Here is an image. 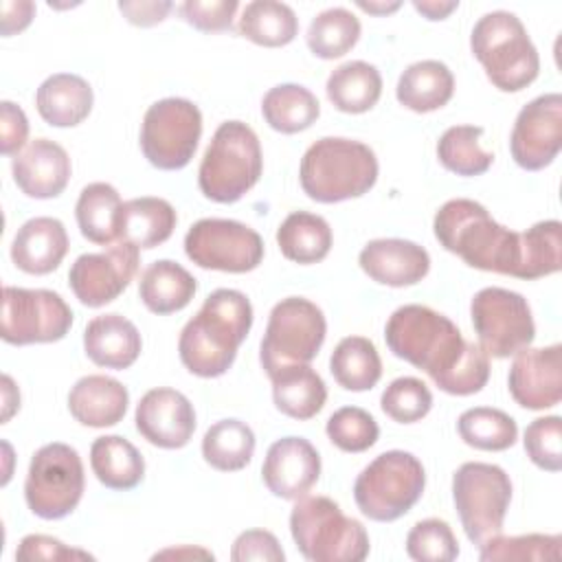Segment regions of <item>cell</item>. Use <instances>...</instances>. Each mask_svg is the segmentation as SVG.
Returning a JSON list of instances; mask_svg holds the SVG:
<instances>
[{
    "mask_svg": "<svg viewBox=\"0 0 562 562\" xmlns=\"http://www.w3.org/2000/svg\"><path fill=\"white\" fill-rule=\"evenodd\" d=\"M86 356L103 369L123 371L132 367L143 349L140 331L121 314L94 316L83 329Z\"/></svg>",
    "mask_w": 562,
    "mask_h": 562,
    "instance_id": "cb8c5ba5",
    "label": "cell"
},
{
    "mask_svg": "<svg viewBox=\"0 0 562 562\" xmlns=\"http://www.w3.org/2000/svg\"><path fill=\"white\" fill-rule=\"evenodd\" d=\"M472 55L485 68L487 79L503 92H518L540 72L538 48L516 13L490 11L470 33Z\"/></svg>",
    "mask_w": 562,
    "mask_h": 562,
    "instance_id": "5b68a950",
    "label": "cell"
},
{
    "mask_svg": "<svg viewBox=\"0 0 562 562\" xmlns=\"http://www.w3.org/2000/svg\"><path fill=\"white\" fill-rule=\"evenodd\" d=\"M255 454V432L241 419L215 422L202 439L204 461L220 472L244 470Z\"/></svg>",
    "mask_w": 562,
    "mask_h": 562,
    "instance_id": "74e56055",
    "label": "cell"
},
{
    "mask_svg": "<svg viewBox=\"0 0 562 562\" xmlns=\"http://www.w3.org/2000/svg\"><path fill=\"white\" fill-rule=\"evenodd\" d=\"M261 114L274 132L296 134L316 123L321 103L316 94L301 83H279L263 94Z\"/></svg>",
    "mask_w": 562,
    "mask_h": 562,
    "instance_id": "e575fe53",
    "label": "cell"
},
{
    "mask_svg": "<svg viewBox=\"0 0 562 562\" xmlns=\"http://www.w3.org/2000/svg\"><path fill=\"white\" fill-rule=\"evenodd\" d=\"M72 327L70 305L53 290L2 288L0 336L9 345L57 342Z\"/></svg>",
    "mask_w": 562,
    "mask_h": 562,
    "instance_id": "5bb4252c",
    "label": "cell"
},
{
    "mask_svg": "<svg viewBox=\"0 0 562 562\" xmlns=\"http://www.w3.org/2000/svg\"><path fill=\"white\" fill-rule=\"evenodd\" d=\"M231 560H235V562H248V560L283 562L285 553L272 531L248 529L235 538L233 549H231Z\"/></svg>",
    "mask_w": 562,
    "mask_h": 562,
    "instance_id": "f907efd6",
    "label": "cell"
},
{
    "mask_svg": "<svg viewBox=\"0 0 562 562\" xmlns=\"http://www.w3.org/2000/svg\"><path fill=\"white\" fill-rule=\"evenodd\" d=\"M94 94L90 83L75 72H55L46 77L35 92L40 116L53 127H75L92 112Z\"/></svg>",
    "mask_w": 562,
    "mask_h": 562,
    "instance_id": "484cf974",
    "label": "cell"
},
{
    "mask_svg": "<svg viewBox=\"0 0 562 562\" xmlns=\"http://www.w3.org/2000/svg\"><path fill=\"white\" fill-rule=\"evenodd\" d=\"M270 380L277 411L292 419H312L327 402V386L310 364L285 367Z\"/></svg>",
    "mask_w": 562,
    "mask_h": 562,
    "instance_id": "1f68e13d",
    "label": "cell"
},
{
    "mask_svg": "<svg viewBox=\"0 0 562 562\" xmlns=\"http://www.w3.org/2000/svg\"><path fill=\"white\" fill-rule=\"evenodd\" d=\"M13 182L18 189L35 200H50L64 193L70 180V158L68 151L50 140L35 138L11 160Z\"/></svg>",
    "mask_w": 562,
    "mask_h": 562,
    "instance_id": "44dd1931",
    "label": "cell"
},
{
    "mask_svg": "<svg viewBox=\"0 0 562 562\" xmlns=\"http://www.w3.org/2000/svg\"><path fill=\"white\" fill-rule=\"evenodd\" d=\"M325 432L329 441L342 452H364L380 437V428L373 415L358 406H342L334 411L327 419Z\"/></svg>",
    "mask_w": 562,
    "mask_h": 562,
    "instance_id": "ee69618b",
    "label": "cell"
},
{
    "mask_svg": "<svg viewBox=\"0 0 562 562\" xmlns=\"http://www.w3.org/2000/svg\"><path fill=\"white\" fill-rule=\"evenodd\" d=\"M261 145L250 125L244 121H224L198 169V187L204 198L217 204L241 200L261 178Z\"/></svg>",
    "mask_w": 562,
    "mask_h": 562,
    "instance_id": "8992f818",
    "label": "cell"
},
{
    "mask_svg": "<svg viewBox=\"0 0 562 562\" xmlns=\"http://www.w3.org/2000/svg\"><path fill=\"white\" fill-rule=\"evenodd\" d=\"M15 560H20V562H33V560L61 562V560H94V555H90L88 551H81V549H72L53 536L29 533L20 540V544L15 549Z\"/></svg>",
    "mask_w": 562,
    "mask_h": 562,
    "instance_id": "681fc988",
    "label": "cell"
},
{
    "mask_svg": "<svg viewBox=\"0 0 562 562\" xmlns=\"http://www.w3.org/2000/svg\"><path fill=\"white\" fill-rule=\"evenodd\" d=\"M140 248L130 241H116L103 252H83L68 270L72 294L88 307L112 303L136 277Z\"/></svg>",
    "mask_w": 562,
    "mask_h": 562,
    "instance_id": "2e32d148",
    "label": "cell"
},
{
    "mask_svg": "<svg viewBox=\"0 0 562 562\" xmlns=\"http://www.w3.org/2000/svg\"><path fill=\"white\" fill-rule=\"evenodd\" d=\"M507 386L514 402L527 411H544L562 400V347H525L516 353Z\"/></svg>",
    "mask_w": 562,
    "mask_h": 562,
    "instance_id": "ac0fdd59",
    "label": "cell"
},
{
    "mask_svg": "<svg viewBox=\"0 0 562 562\" xmlns=\"http://www.w3.org/2000/svg\"><path fill=\"white\" fill-rule=\"evenodd\" d=\"M29 138V119L13 101L0 103V149L4 156H15Z\"/></svg>",
    "mask_w": 562,
    "mask_h": 562,
    "instance_id": "816d5d0a",
    "label": "cell"
},
{
    "mask_svg": "<svg viewBox=\"0 0 562 562\" xmlns=\"http://www.w3.org/2000/svg\"><path fill=\"white\" fill-rule=\"evenodd\" d=\"M299 180L310 200L321 204L345 202L373 189L378 180V158L373 149L360 140L325 136L305 149Z\"/></svg>",
    "mask_w": 562,
    "mask_h": 562,
    "instance_id": "277c9868",
    "label": "cell"
},
{
    "mask_svg": "<svg viewBox=\"0 0 562 562\" xmlns=\"http://www.w3.org/2000/svg\"><path fill=\"white\" fill-rule=\"evenodd\" d=\"M413 7L426 20L437 22V20H446L452 11H457L459 9V0H450V2H443V0H422L419 2V0H415Z\"/></svg>",
    "mask_w": 562,
    "mask_h": 562,
    "instance_id": "11a10c76",
    "label": "cell"
},
{
    "mask_svg": "<svg viewBox=\"0 0 562 562\" xmlns=\"http://www.w3.org/2000/svg\"><path fill=\"white\" fill-rule=\"evenodd\" d=\"M202 136L200 108L182 97L151 103L140 125V149L147 162L162 171L184 169Z\"/></svg>",
    "mask_w": 562,
    "mask_h": 562,
    "instance_id": "7c38bea8",
    "label": "cell"
},
{
    "mask_svg": "<svg viewBox=\"0 0 562 562\" xmlns=\"http://www.w3.org/2000/svg\"><path fill=\"white\" fill-rule=\"evenodd\" d=\"M127 404V389L119 380L101 373L79 378L68 393L70 415L88 428L116 426L125 417Z\"/></svg>",
    "mask_w": 562,
    "mask_h": 562,
    "instance_id": "d4e9b609",
    "label": "cell"
},
{
    "mask_svg": "<svg viewBox=\"0 0 562 562\" xmlns=\"http://www.w3.org/2000/svg\"><path fill=\"white\" fill-rule=\"evenodd\" d=\"M329 371L345 391H369L382 378V360L375 345L364 336L342 338L329 358Z\"/></svg>",
    "mask_w": 562,
    "mask_h": 562,
    "instance_id": "8d00e7d4",
    "label": "cell"
},
{
    "mask_svg": "<svg viewBox=\"0 0 562 562\" xmlns=\"http://www.w3.org/2000/svg\"><path fill=\"white\" fill-rule=\"evenodd\" d=\"M158 558H211L213 560V553L206 549H195V547H178V549H165L154 555V560H158Z\"/></svg>",
    "mask_w": 562,
    "mask_h": 562,
    "instance_id": "6f0895ef",
    "label": "cell"
},
{
    "mask_svg": "<svg viewBox=\"0 0 562 562\" xmlns=\"http://www.w3.org/2000/svg\"><path fill=\"white\" fill-rule=\"evenodd\" d=\"M325 92L336 110L345 114H362L380 101L382 75L369 61H345L327 77Z\"/></svg>",
    "mask_w": 562,
    "mask_h": 562,
    "instance_id": "4dcf8cb0",
    "label": "cell"
},
{
    "mask_svg": "<svg viewBox=\"0 0 562 562\" xmlns=\"http://www.w3.org/2000/svg\"><path fill=\"white\" fill-rule=\"evenodd\" d=\"M2 424L4 422H9L11 419V415L20 408V391L15 389V384H13V380H11V375H2Z\"/></svg>",
    "mask_w": 562,
    "mask_h": 562,
    "instance_id": "9f6ffc18",
    "label": "cell"
},
{
    "mask_svg": "<svg viewBox=\"0 0 562 562\" xmlns=\"http://www.w3.org/2000/svg\"><path fill=\"white\" fill-rule=\"evenodd\" d=\"M364 274L389 288H406L419 283L430 270V255L411 239L384 237L371 239L358 255Z\"/></svg>",
    "mask_w": 562,
    "mask_h": 562,
    "instance_id": "7402d4cb",
    "label": "cell"
},
{
    "mask_svg": "<svg viewBox=\"0 0 562 562\" xmlns=\"http://www.w3.org/2000/svg\"><path fill=\"white\" fill-rule=\"evenodd\" d=\"M562 149V94L547 92L531 99L518 112L509 151L514 162L525 171L549 167Z\"/></svg>",
    "mask_w": 562,
    "mask_h": 562,
    "instance_id": "e0dca14e",
    "label": "cell"
},
{
    "mask_svg": "<svg viewBox=\"0 0 562 562\" xmlns=\"http://www.w3.org/2000/svg\"><path fill=\"white\" fill-rule=\"evenodd\" d=\"M479 560L505 562V560H560L562 538L558 533H525V536H492L479 544Z\"/></svg>",
    "mask_w": 562,
    "mask_h": 562,
    "instance_id": "7bdbcfd3",
    "label": "cell"
},
{
    "mask_svg": "<svg viewBox=\"0 0 562 562\" xmlns=\"http://www.w3.org/2000/svg\"><path fill=\"white\" fill-rule=\"evenodd\" d=\"M173 9L169 0H121L119 11L134 26H154Z\"/></svg>",
    "mask_w": 562,
    "mask_h": 562,
    "instance_id": "f5cc1de1",
    "label": "cell"
},
{
    "mask_svg": "<svg viewBox=\"0 0 562 562\" xmlns=\"http://www.w3.org/2000/svg\"><path fill=\"white\" fill-rule=\"evenodd\" d=\"M123 200L119 191L108 182H90L81 189L75 217L81 235L99 246H110L119 239Z\"/></svg>",
    "mask_w": 562,
    "mask_h": 562,
    "instance_id": "d6a6232c",
    "label": "cell"
},
{
    "mask_svg": "<svg viewBox=\"0 0 562 562\" xmlns=\"http://www.w3.org/2000/svg\"><path fill=\"white\" fill-rule=\"evenodd\" d=\"M178 224L176 209L154 195H143L123 202L119 241H130L138 248H154L167 241Z\"/></svg>",
    "mask_w": 562,
    "mask_h": 562,
    "instance_id": "f1b7e54d",
    "label": "cell"
},
{
    "mask_svg": "<svg viewBox=\"0 0 562 562\" xmlns=\"http://www.w3.org/2000/svg\"><path fill=\"white\" fill-rule=\"evenodd\" d=\"M525 452L533 465L547 472H560L562 468V419L547 415L533 419L525 428Z\"/></svg>",
    "mask_w": 562,
    "mask_h": 562,
    "instance_id": "7dc6e473",
    "label": "cell"
},
{
    "mask_svg": "<svg viewBox=\"0 0 562 562\" xmlns=\"http://www.w3.org/2000/svg\"><path fill=\"white\" fill-rule=\"evenodd\" d=\"M457 430L463 443L476 450L501 452L516 443L518 426L512 415L492 406H474L459 415Z\"/></svg>",
    "mask_w": 562,
    "mask_h": 562,
    "instance_id": "f35d334b",
    "label": "cell"
},
{
    "mask_svg": "<svg viewBox=\"0 0 562 562\" xmlns=\"http://www.w3.org/2000/svg\"><path fill=\"white\" fill-rule=\"evenodd\" d=\"M136 430L165 450L184 448L195 432V411L189 397L176 389L158 386L147 391L136 404Z\"/></svg>",
    "mask_w": 562,
    "mask_h": 562,
    "instance_id": "d6986e66",
    "label": "cell"
},
{
    "mask_svg": "<svg viewBox=\"0 0 562 562\" xmlns=\"http://www.w3.org/2000/svg\"><path fill=\"white\" fill-rule=\"evenodd\" d=\"M0 11H2V18H0V33L4 37L9 35H15L20 31H24L33 15H35V4L31 0H4L0 4Z\"/></svg>",
    "mask_w": 562,
    "mask_h": 562,
    "instance_id": "db71d44e",
    "label": "cell"
},
{
    "mask_svg": "<svg viewBox=\"0 0 562 562\" xmlns=\"http://www.w3.org/2000/svg\"><path fill=\"white\" fill-rule=\"evenodd\" d=\"M86 476L79 452L61 441L42 446L26 472L24 501L44 520H59L72 514L83 496Z\"/></svg>",
    "mask_w": 562,
    "mask_h": 562,
    "instance_id": "8fae6325",
    "label": "cell"
},
{
    "mask_svg": "<svg viewBox=\"0 0 562 562\" xmlns=\"http://www.w3.org/2000/svg\"><path fill=\"white\" fill-rule=\"evenodd\" d=\"M483 136V127L479 125H452L448 127L437 140V158L439 162L463 178L485 173L492 162L494 154L485 151L479 143Z\"/></svg>",
    "mask_w": 562,
    "mask_h": 562,
    "instance_id": "60d3db41",
    "label": "cell"
},
{
    "mask_svg": "<svg viewBox=\"0 0 562 562\" xmlns=\"http://www.w3.org/2000/svg\"><path fill=\"white\" fill-rule=\"evenodd\" d=\"M384 340L393 356L426 371L443 393L474 395L490 380V356L428 305L397 307L384 325Z\"/></svg>",
    "mask_w": 562,
    "mask_h": 562,
    "instance_id": "6da1fadb",
    "label": "cell"
},
{
    "mask_svg": "<svg viewBox=\"0 0 562 562\" xmlns=\"http://www.w3.org/2000/svg\"><path fill=\"white\" fill-rule=\"evenodd\" d=\"M331 226L325 217L307 211L290 213L277 228V244L285 259L307 266L323 261L331 250Z\"/></svg>",
    "mask_w": 562,
    "mask_h": 562,
    "instance_id": "836d02e7",
    "label": "cell"
},
{
    "mask_svg": "<svg viewBox=\"0 0 562 562\" xmlns=\"http://www.w3.org/2000/svg\"><path fill=\"white\" fill-rule=\"evenodd\" d=\"M237 31L257 46L279 48L296 37L299 18L285 2L255 0L244 7Z\"/></svg>",
    "mask_w": 562,
    "mask_h": 562,
    "instance_id": "d590c367",
    "label": "cell"
},
{
    "mask_svg": "<svg viewBox=\"0 0 562 562\" xmlns=\"http://www.w3.org/2000/svg\"><path fill=\"white\" fill-rule=\"evenodd\" d=\"M327 334L323 310L303 296L281 299L268 316L259 347V362L268 378L285 367L310 364L321 351Z\"/></svg>",
    "mask_w": 562,
    "mask_h": 562,
    "instance_id": "9c48e42d",
    "label": "cell"
},
{
    "mask_svg": "<svg viewBox=\"0 0 562 562\" xmlns=\"http://www.w3.org/2000/svg\"><path fill=\"white\" fill-rule=\"evenodd\" d=\"M432 231L437 241L468 266L518 279L520 233L498 224L483 204L468 198L448 200L435 213Z\"/></svg>",
    "mask_w": 562,
    "mask_h": 562,
    "instance_id": "3957f363",
    "label": "cell"
},
{
    "mask_svg": "<svg viewBox=\"0 0 562 562\" xmlns=\"http://www.w3.org/2000/svg\"><path fill=\"white\" fill-rule=\"evenodd\" d=\"M424 487L422 461L404 450H386L356 476L353 501L369 520L393 522L415 507Z\"/></svg>",
    "mask_w": 562,
    "mask_h": 562,
    "instance_id": "ba28073f",
    "label": "cell"
},
{
    "mask_svg": "<svg viewBox=\"0 0 562 562\" xmlns=\"http://www.w3.org/2000/svg\"><path fill=\"white\" fill-rule=\"evenodd\" d=\"M454 94V75L439 59H422L411 64L397 79L395 97L411 112H435Z\"/></svg>",
    "mask_w": 562,
    "mask_h": 562,
    "instance_id": "4316f807",
    "label": "cell"
},
{
    "mask_svg": "<svg viewBox=\"0 0 562 562\" xmlns=\"http://www.w3.org/2000/svg\"><path fill=\"white\" fill-rule=\"evenodd\" d=\"M66 252V226L57 217L48 215L26 220L11 241V259L15 268L26 274H48L57 270Z\"/></svg>",
    "mask_w": 562,
    "mask_h": 562,
    "instance_id": "603a6c76",
    "label": "cell"
},
{
    "mask_svg": "<svg viewBox=\"0 0 562 562\" xmlns=\"http://www.w3.org/2000/svg\"><path fill=\"white\" fill-rule=\"evenodd\" d=\"M198 283L193 274L178 261L158 259L145 268L138 281V296L143 305L158 314H173L184 310L195 296Z\"/></svg>",
    "mask_w": 562,
    "mask_h": 562,
    "instance_id": "83f0119b",
    "label": "cell"
},
{
    "mask_svg": "<svg viewBox=\"0 0 562 562\" xmlns=\"http://www.w3.org/2000/svg\"><path fill=\"white\" fill-rule=\"evenodd\" d=\"M261 476L274 496L296 501L305 496L321 476L318 450L303 437H281L268 448Z\"/></svg>",
    "mask_w": 562,
    "mask_h": 562,
    "instance_id": "ffe728a7",
    "label": "cell"
},
{
    "mask_svg": "<svg viewBox=\"0 0 562 562\" xmlns=\"http://www.w3.org/2000/svg\"><path fill=\"white\" fill-rule=\"evenodd\" d=\"M250 327L252 305L244 292L233 288L211 292L200 312L180 331L178 353L182 364L198 378L224 375L233 367Z\"/></svg>",
    "mask_w": 562,
    "mask_h": 562,
    "instance_id": "7a4b0ae2",
    "label": "cell"
},
{
    "mask_svg": "<svg viewBox=\"0 0 562 562\" xmlns=\"http://www.w3.org/2000/svg\"><path fill=\"white\" fill-rule=\"evenodd\" d=\"M562 268V224L544 220L520 233L518 279H540Z\"/></svg>",
    "mask_w": 562,
    "mask_h": 562,
    "instance_id": "b9f144b4",
    "label": "cell"
},
{
    "mask_svg": "<svg viewBox=\"0 0 562 562\" xmlns=\"http://www.w3.org/2000/svg\"><path fill=\"white\" fill-rule=\"evenodd\" d=\"M237 9H239L237 0H211V2L187 0L180 4V15L193 29L204 33H215V31L231 29V22Z\"/></svg>",
    "mask_w": 562,
    "mask_h": 562,
    "instance_id": "c3c4849f",
    "label": "cell"
},
{
    "mask_svg": "<svg viewBox=\"0 0 562 562\" xmlns=\"http://www.w3.org/2000/svg\"><path fill=\"white\" fill-rule=\"evenodd\" d=\"M358 7L367 13H373V15H389L393 11H397L402 7V2H358Z\"/></svg>",
    "mask_w": 562,
    "mask_h": 562,
    "instance_id": "680465c9",
    "label": "cell"
},
{
    "mask_svg": "<svg viewBox=\"0 0 562 562\" xmlns=\"http://www.w3.org/2000/svg\"><path fill=\"white\" fill-rule=\"evenodd\" d=\"M406 553L417 562H452L459 555V542L446 520L426 518L408 531Z\"/></svg>",
    "mask_w": 562,
    "mask_h": 562,
    "instance_id": "bcb514c9",
    "label": "cell"
},
{
    "mask_svg": "<svg viewBox=\"0 0 562 562\" xmlns=\"http://www.w3.org/2000/svg\"><path fill=\"white\" fill-rule=\"evenodd\" d=\"M479 347L492 358H509L536 338V323L527 299L507 288H483L470 303Z\"/></svg>",
    "mask_w": 562,
    "mask_h": 562,
    "instance_id": "4fadbf2b",
    "label": "cell"
},
{
    "mask_svg": "<svg viewBox=\"0 0 562 562\" xmlns=\"http://www.w3.org/2000/svg\"><path fill=\"white\" fill-rule=\"evenodd\" d=\"M90 468L101 485L119 492L134 490L145 476L143 454L121 435H103L92 441Z\"/></svg>",
    "mask_w": 562,
    "mask_h": 562,
    "instance_id": "f546056e",
    "label": "cell"
},
{
    "mask_svg": "<svg viewBox=\"0 0 562 562\" xmlns=\"http://www.w3.org/2000/svg\"><path fill=\"white\" fill-rule=\"evenodd\" d=\"M382 411L397 424H415L424 419L432 408V393L419 378L404 375L393 380L382 397Z\"/></svg>",
    "mask_w": 562,
    "mask_h": 562,
    "instance_id": "f6af8a7d",
    "label": "cell"
},
{
    "mask_svg": "<svg viewBox=\"0 0 562 562\" xmlns=\"http://www.w3.org/2000/svg\"><path fill=\"white\" fill-rule=\"evenodd\" d=\"M290 533L305 560L362 562L369 555L364 525L345 516L327 496H301L290 512Z\"/></svg>",
    "mask_w": 562,
    "mask_h": 562,
    "instance_id": "52a82bcc",
    "label": "cell"
},
{
    "mask_svg": "<svg viewBox=\"0 0 562 562\" xmlns=\"http://www.w3.org/2000/svg\"><path fill=\"white\" fill-rule=\"evenodd\" d=\"M184 252L204 270L244 274L261 263L263 239L237 220L204 217L187 231Z\"/></svg>",
    "mask_w": 562,
    "mask_h": 562,
    "instance_id": "9a60e30c",
    "label": "cell"
},
{
    "mask_svg": "<svg viewBox=\"0 0 562 562\" xmlns=\"http://www.w3.org/2000/svg\"><path fill=\"white\" fill-rule=\"evenodd\" d=\"M360 20L345 7L321 11L307 26V48L321 59H338L360 40Z\"/></svg>",
    "mask_w": 562,
    "mask_h": 562,
    "instance_id": "ab89813d",
    "label": "cell"
},
{
    "mask_svg": "<svg viewBox=\"0 0 562 562\" xmlns=\"http://www.w3.org/2000/svg\"><path fill=\"white\" fill-rule=\"evenodd\" d=\"M452 501L472 544L501 533L512 501L509 474L494 463L468 461L452 474Z\"/></svg>",
    "mask_w": 562,
    "mask_h": 562,
    "instance_id": "30bf717a",
    "label": "cell"
}]
</instances>
